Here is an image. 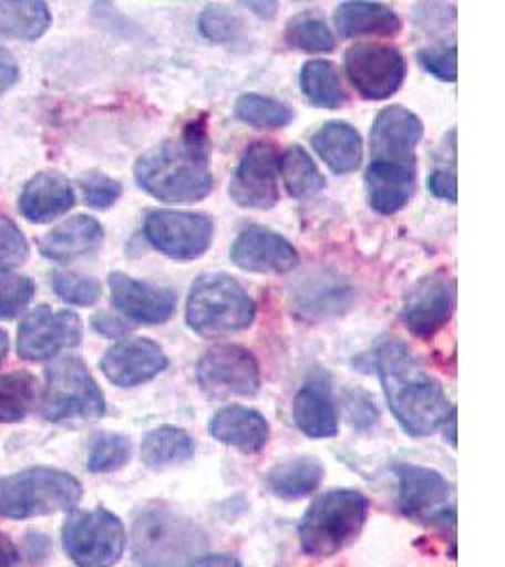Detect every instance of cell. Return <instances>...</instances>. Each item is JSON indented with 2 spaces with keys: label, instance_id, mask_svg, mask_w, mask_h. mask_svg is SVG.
I'll return each mask as SVG.
<instances>
[{
  "label": "cell",
  "instance_id": "1",
  "mask_svg": "<svg viewBox=\"0 0 505 567\" xmlns=\"http://www.w3.org/2000/svg\"><path fill=\"white\" fill-rule=\"evenodd\" d=\"M424 125L415 112L390 104L377 114L370 136L365 189L371 208L382 216L400 213L416 192V146Z\"/></svg>",
  "mask_w": 505,
  "mask_h": 567
},
{
  "label": "cell",
  "instance_id": "2",
  "mask_svg": "<svg viewBox=\"0 0 505 567\" xmlns=\"http://www.w3.org/2000/svg\"><path fill=\"white\" fill-rule=\"evenodd\" d=\"M141 189L163 203H197L213 192L207 116L186 123L181 135L148 150L135 163Z\"/></svg>",
  "mask_w": 505,
  "mask_h": 567
},
{
  "label": "cell",
  "instance_id": "3",
  "mask_svg": "<svg viewBox=\"0 0 505 567\" xmlns=\"http://www.w3.org/2000/svg\"><path fill=\"white\" fill-rule=\"evenodd\" d=\"M375 363L390 411L405 432L424 437L447 422L454 411L447 393L402 341L382 339Z\"/></svg>",
  "mask_w": 505,
  "mask_h": 567
},
{
  "label": "cell",
  "instance_id": "4",
  "mask_svg": "<svg viewBox=\"0 0 505 567\" xmlns=\"http://www.w3.org/2000/svg\"><path fill=\"white\" fill-rule=\"evenodd\" d=\"M256 303L243 284L227 272L195 278L186 305V322L197 336L224 337L250 328Z\"/></svg>",
  "mask_w": 505,
  "mask_h": 567
},
{
  "label": "cell",
  "instance_id": "5",
  "mask_svg": "<svg viewBox=\"0 0 505 567\" xmlns=\"http://www.w3.org/2000/svg\"><path fill=\"white\" fill-rule=\"evenodd\" d=\"M207 547L197 524L163 507L143 511L133 524V555L141 567H188Z\"/></svg>",
  "mask_w": 505,
  "mask_h": 567
},
{
  "label": "cell",
  "instance_id": "6",
  "mask_svg": "<svg viewBox=\"0 0 505 567\" xmlns=\"http://www.w3.org/2000/svg\"><path fill=\"white\" fill-rule=\"evenodd\" d=\"M370 515V502L358 491H331L318 497L299 524L305 553L333 556L357 539Z\"/></svg>",
  "mask_w": 505,
  "mask_h": 567
},
{
  "label": "cell",
  "instance_id": "7",
  "mask_svg": "<svg viewBox=\"0 0 505 567\" xmlns=\"http://www.w3.org/2000/svg\"><path fill=\"white\" fill-rule=\"evenodd\" d=\"M82 499V484L71 473L33 467L0 481V516L33 518L74 511Z\"/></svg>",
  "mask_w": 505,
  "mask_h": 567
},
{
  "label": "cell",
  "instance_id": "8",
  "mask_svg": "<svg viewBox=\"0 0 505 567\" xmlns=\"http://www.w3.org/2000/svg\"><path fill=\"white\" fill-rule=\"evenodd\" d=\"M106 411L104 395L79 358H61L45 369V384L40 400L42 419L53 424L90 422Z\"/></svg>",
  "mask_w": 505,
  "mask_h": 567
},
{
  "label": "cell",
  "instance_id": "9",
  "mask_svg": "<svg viewBox=\"0 0 505 567\" xmlns=\"http://www.w3.org/2000/svg\"><path fill=\"white\" fill-rule=\"evenodd\" d=\"M63 547L79 567H112L124 555V524L111 511H76L66 518Z\"/></svg>",
  "mask_w": 505,
  "mask_h": 567
},
{
  "label": "cell",
  "instance_id": "10",
  "mask_svg": "<svg viewBox=\"0 0 505 567\" xmlns=\"http://www.w3.org/2000/svg\"><path fill=\"white\" fill-rule=\"evenodd\" d=\"M197 384L213 400L252 398L259 390L258 360L250 350L231 342L214 344L197 361Z\"/></svg>",
  "mask_w": 505,
  "mask_h": 567
},
{
  "label": "cell",
  "instance_id": "11",
  "mask_svg": "<svg viewBox=\"0 0 505 567\" xmlns=\"http://www.w3.org/2000/svg\"><path fill=\"white\" fill-rule=\"evenodd\" d=\"M144 235L163 256L176 261L202 258L213 245L210 216L189 210H150L144 216Z\"/></svg>",
  "mask_w": 505,
  "mask_h": 567
},
{
  "label": "cell",
  "instance_id": "12",
  "mask_svg": "<svg viewBox=\"0 0 505 567\" xmlns=\"http://www.w3.org/2000/svg\"><path fill=\"white\" fill-rule=\"evenodd\" d=\"M344 71L360 97L384 101L402 87L408 63L394 45L360 42L344 53Z\"/></svg>",
  "mask_w": 505,
  "mask_h": 567
},
{
  "label": "cell",
  "instance_id": "13",
  "mask_svg": "<svg viewBox=\"0 0 505 567\" xmlns=\"http://www.w3.org/2000/svg\"><path fill=\"white\" fill-rule=\"evenodd\" d=\"M279 150L269 141L248 144L235 167L229 197L240 208L269 210L279 203Z\"/></svg>",
  "mask_w": 505,
  "mask_h": 567
},
{
  "label": "cell",
  "instance_id": "14",
  "mask_svg": "<svg viewBox=\"0 0 505 567\" xmlns=\"http://www.w3.org/2000/svg\"><path fill=\"white\" fill-rule=\"evenodd\" d=\"M288 303L305 322H322L349 312L354 303V288L341 272L315 267L290 284Z\"/></svg>",
  "mask_w": 505,
  "mask_h": 567
},
{
  "label": "cell",
  "instance_id": "15",
  "mask_svg": "<svg viewBox=\"0 0 505 567\" xmlns=\"http://www.w3.org/2000/svg\"><path fill=\"white\" fill-rule=\"evenodd\" d=\"M84 336L82 320L72 310L39 307L27 315L18 331V355L21 360L44 361L63 350L79 347Z\"/></svg>",
  "mask_w": 505,
  "mask_h": 567
},
{
  "label": "cell",
  "instance_id": "16",
  "mask_svg": "<svg viewBox=\"0 0 505 567\" xmlns=\"http://www.w3.org/2000/svg\"><path fill=\"white\" fill-rule=\"evenodd\" d=\"M456 305V282L445 269L430 272L409 290L403 322L419 339H432L447 326Z\"/></svg>",
  "mask_w": 505,
  "mask_h": 567
},
{
  "label": "cell",
  "instance_id": "17",
  "mask_svg": "<svg viewBox=\"0 0 505 567\" xmlns=\"http://www.w3.org/2000/svg\"><path fill=\"white\" fill-rule=\"evenodd\" d=\"M231 261L239 269L258 275H285L296 269V246L269 227L248 226L231 246Z\"/></svg>",
  "mask_w": 505,
  "mask_h": 567
},
{
  "label": "cell",
  "instance_id": "18",
  "mask_svg": "<svg viewBox=\"0 0 505 567\" xmlns=\"http://www.w3.org/2000/svg\"><path fill=\"white\" fill-rule=\"evenodd\" d=\"M109 288L112 305L131 322L157 326L175 317L176 293L171 288L136 280L122 271L109 275Z\"/></svg>",
  "mask_w": 505,
  "mask_h": 567
},
{
  "label": "cell",
  "instance_id": "19",
  "mask_svg": "<svg viewBox=\"0 0 505 567\" xmlns=\"http://www.w3.org/2000/svg\"><path fill=\"white\" fill-rule=\"evenodd\" d=\"M162 347L146 337L122 339L106 350L101 360L104 377L120 388L141 386L167 369Z\"/></svg>",
  "mask_w": 505,
  "mask_h": 567
},
{
  "label": "cell",
  "instance_id": "20",
  "mask_svg": "<svg viewBox=\"0 0 505 567\" xmlns=\"http://www.w3.org/2000/svg\"><path fill=\"white\" fill-rule=\"evenodd\" d=\"M76 203L71 181L59 171H42L27 182L20 195V213L34 224H45L69 213Z\"/></svg>",
  "mask_w": 505,
  "mask_h": 567
},
{
  "label": "cell",
  "instance_id": "21",
  "mask_svg": "<svg viewBox=\"0 0 505 567\" xmlns=\"http://www.w3.org/2000/svg\"><path fill=\"white\" fill-rule=\"evenodd\" d=\"M292 414L293 422L305 435L315 439L336 437L339 424L326 373L315 371L311 377H307L293 400Z\"/></svg>",
  "mask_w": 505,
  "mask_h": 567
},
{
  "label": "cell",
  "instance_id": "22",
  "mask_svg": "<svg viewBox=\"0 0 505 567\" xmlns=\"http://www.w3.org/2000/svg\"><path fill=\"white\" fill-rule=\"evenodd\" d=\"M103 240L104 229L97 219L79 214L53 227L40 239L39 250L52 261H74L97 251Z\"/></svg>",
  "mask_w": 505,
  "mask_h": 567
},
{
  "label": "cell",
  "instance_id": "23",
  "mask_svg": "<svg viewBox=\"0 0 505 567\" xmlns=\"http://www.w3.org/2000/svg\"><path fill=\"white\" fill-rule=\"evenodd\" d=\"M400 481V505L415 518L437 513L447 503L449 483L440 473L419 465H395Z\"/></svg>",
  "mask_w": 505,
  "mask_h": 567
},
{
  "label": "cell",
  "instance_id": "24",
  "mask_svg": "<svg viewBox=\"0 0 505 567\" xmlns=\"http://www.w3.org/2000/svg\"><path fill=\"white\" fill-rule=\"evenodd\" d=\"M337 33L341 39H358V37H392L402 31V18L394 8L381 2H363L350 0L337 7Z\"/></svg>",
  "mask_w": 505,
  "mask_h": 567
},
{
  "label": "cell",
  "instance_id": "25",
  "mask_svg": "<svg viewBox=\"0 0 505 567\" xmlns=\"http://www.w3.org/2000/svg\"><path fill=\"white\" fill-rule=\"evenodd\" d=\"M210 435L245 454L261 451L269 437L267 420L248 406H226L210 422Z\"/></svg>",
  "mask_w": 505,
  "mask_h": 567
},
{
  "label": "cell",
  "instance_id": "26",
  "mask_svg": "<svg viewBox=\"0 0 505 567\" xmlns=\"http://www.w3.org/2000/svg\"><path fill=\"white\" fill-rule=\"evenodd\" d=\"M312 148L331 173L349 175L362 163L363 142L357 127L347 122H328L311 136Z\"/></svg>",
  "mask_w": 505,
  "mask_h": 567
},
{
  "label": "cell",
  "instance_id": "27",
  "mask_svg": "<svg viewBox=\"0 0 505 567\" xmlns=\"http://www.w3.org/2000/svg\"><path fill=\"white\" fill-rule=\"evenodd\" d=\"M299 85L307 101L318 109H343L347 104L339 69L328 59L307 61L299 72Z\"/></svg>",
  "mask_w": 505,
  "mask_h": 567
},
{
  "label": "cell",
  "instance_id": "28",
  "mask_svg": "<svg viewBox=\"0 0 505 567\" xmlns=\"http://www.w3.org/2000/svg\"><path fill=\"white\" fill-rule=\"evenodd\" d=\"M52 25V13L45 2H0V37L13 40H39Z\"/></svg>",
  "mask_w": 505,
  "mask_h": 567
},
{
  "label": "cell",
  "instance_id": "29",
  "mask_svg": "<svg viewBox=\"0 0 505 567\" xmlns=\"http://www.w3.org/2000/svg\"><path fill=\"white\" fill-rule=\"evenodd\" d=\"M324 477V467L317 458L290 460L277 465L267 475V486L282 499H301L317 491Z\"/></svg>",
  "mask_w": 505,
  "mask_h": 567
},
{
  "label": "cell",
  "instance_id": "30",
  "mask_svg": "<svg viewBox=\"0 0 505 567\" xmlns=\"http://www.w3.org/2000/svg\"><path fill=\"white\" fill-rule=\"evenodd\" d=\"M194 439L186 430L176 425H159L146 433L141 446L144 464L152 470L181 464L194 456Z\"/></svg>",
  "mask_w": 505,
  "mask_h": 567
},
{
  "label": "cell",
  "instance_id": "31",
  "mask_svg": "<svg viewBox=\"0 0 505 567\" xmlns=\"http://www.w3.org/2000/svg\"><path fill=\"white\" fill-rule=\"evenodd\" d=\"M280 175L288 194L296 199H309L326 189L324 175L320 173L311 155L299 144H293L280 157Z\"/></svg>",
  "mask_w": 505,
  "mask_h": 567
},
{
  "label": "cell",
  "instance_id": "32",
  "mask_svg": "<svg viewBox=\"0 0 505 567\" xmlns=\"http://www.w3.org/2000/svg\"><path fill=\"white\" fill-rule=\"evenodd\" d=\"M39 398V384L27 371L0 374V424L21 422Z\"/></svg>",
  "mask_w": 505,
  "mask_h": 567
},
{
  "label": "cell",
  "instance_id": "33",
  "mask_svg": "<svg viewBox=\"0 0 505 567\" xmlns=\"http://www.w3.org/2000/svg\"><path fill=\"white\" fill-rule=\"evenodd\" d=\"M235 116L256 130H282L293 122V112L290 104L277 99L264 97L258 93H245L235 103Z\"/></svg>",
  "mask_w": 505,
  "mask_h": 567
},
{
  "label": "cell",
  "instance_id": "34",
  "mask_svg": "<svg viewBox=\"0 0 505 567\" xmlns=\"http://www.w3.org/2000/svg\"><path fill=\"white\" fill-rule=\"evenodd\" d=\"M286 44L305 53H328L336 48V37L324 20L315 13H301L293 18L285 33Z\"/></svg>",
  "mask_w": 505,
  "mask_h": 567
},
{
  "label": "cell",
  "instance_id": "35",
  "mask_svg": "<svg viewBox=\"0 0 505 567\" xmlns=\"http://www.w3.org/2000/svg\"><path fill=\"white\" fill-rule=\"evenodd\" d=\"M427 189L437 199L456 203V130L449 131L434 155V168L427 176Z\"/></svg>",
  "mask_w": 505,
  "mask_h": 567
},
{
  "label": "cell",
  "instance_id": "36",
  "mask_svg": "<svg viewBox=\"0 0 505 567\" xmlns=\"http://www.w3.org/2000/svg\"><path fill=\"white\" fill-rule=\"evenodd\" d=\"M131 458V441L122 433L101 432L91 439L87 470L91 473H112L122 470Z\"/></svg>",
  "mask_w": 505,
  "mask_h": 567
},
{
  "label": "cell",
  "instance_id": "37",
  "mask_svg": "<svg viewBox=\"0 0 505 567\" xmlns=\"http://www.w3.org/2000/svg\"><path fill=\"white\" fill-rule=\"evenodd\" d=\"M245 21L226 7H208L199 16V33L213 44H231L240 39Z\"/></svg>",
  "mask_w": 505,
  "mask_h": 567
},
{
  "label": "cell",
  "instance_id": "38",
  "mask_svg": "<svg viewBox=\"0 0 505 567\" xmlns=\"http://www.w3.org/2000/svg\"><path fill=\"white\" fill-rule=\"evenodd\" d=\"M53 290L66 303L91 307L97 303L103 288L97 278L76 271H58L53 275Z\"/></svg>",
  "mask_w": 505,
  "mask_h": 567
},
{
  "label": "cell",
  "instance_id": "39",
  "mask_svg": "<svg viewBox=\"0 0 505 567\" xmlns=\"http://www.w3.org/2000/svg\"><path fill=\"white\" fill-rule=\"evenodd\" d=\"M34 296L33 278L0 272V320H12L27 309Z\"/></svg>",
  "mask_w": 505,
  "mask_h": 567
},
{
  "label": "cell",
  "instance_id": "40",
  "mask_svg": "<svg viewBox=\"0 0 505 567\" xmlns=\"http://www.w3.org/2000/svg\"><path fill=\"white\" fill-rule=\"evenodd\" d=\"M80 189L84 195L85 205L95 210H106L114 207L116 200L122 197V184L101 171H87L80 176Z\"/></svg>",
  "mask_w": 505,
  "mask_h": 567
},
{
  "label": "cell",
  "instance_id": "41",
  "mask_svg": "<svg viewBox=\"0 0 505 567\" xmlns=\"http://www.w3.org/2000/svg\"><path fill=\"white\" fill-rule=\"evenodd\" d=\"M29 256V243L16 221L0 214V272L10 271Z\"/></svg>",
  "mask_w": 505,
  "mask_h": 567
},
{
  "label": "cell",
  "instance_id": "42",
  "mask_svg": "<svg viewBox=\"0 0 505 567\" xmlns=\"http://www.w3.org/2000/svg\"><path fill=\"white\" fill-rule=\"evenodd\" d=\"M416 58H419L422 69L441 82H456V76H458V65H456L458 48L456 44L422 48Z\"/></svg>",
  "mask_w": 505,
  "mask_h": 567
},
{
  "label": "cell",
  "instance_id": "43",
  "mask_svg": "<svg viewBox=\"0 0 505 567\" xmlns=\"http://www.w3.org/2000/svg\"><path fill=\"white\" fill-rule=\"evenodd\" d=\"M91 328L97 331L99 336L106 337V339H120V337L127 336L131 331V326L124 322L122 318L109 315V312H97L91 317Z\"/></svg>",
  "mask_w": 505,
  "mask_h": 567
},
{
  "label": "cell",
  "instance_id": "44",
  "mask_svg": "<svg viewBox=\"0 0 505 567\" xmlns=\"http://www.w3.org/2000/svg\"><path fill=\"white\" fill-rule=\"evenodd\" d=\"M20 78V66L7 48L0 45V93L10 90Z\"/></svg>",
  "mask_w": 505,
  "mask_h": 567
},
{
  "label": "cell",
  "instance_id": "45",
  "mask_svg": "<svg viewBox=\"0 0 505 567\" xmlns=\"http://www.w3.org/2000/svg\"><path fill=\"white\" fill-rule=\"evenodd\" d=\"M447 8L441 7V4H426V8H422V16L419 18L422 25H427L430 29L435 27L447 25Z\"/></svg>",
  "mask_w": 505,
  "mask_h": 567
},
{
  "label": "cell",
  "instance_id": "46",
  "mask_svg": "<svg viewBox=\"0 0 505 567\" xmlns=\"http://www.w3.org/2000/svg\"><path fill=\"white\" fill-rule=\"evenodd\" d=\"M20 555L12 539L4 534H0V567H18Z\"/></svg>",
  "mask_w": 505,
  "mask_h": 567
},
{
  "label": "cell",
  "instance_id": "47",
  "mask_svg": "<svg viewBox=\"0 0 505 567\" xmlns=\"http://www.w3.org/2000/svg\"><path fill=\"white\" fill-rule=\"evenodd\" d=\"M188 567H240V564L235 560L234 556L213 555L202 556L192 561Z\"/></svg>",
  "mask_w": 505,
  "mask_h": 567
},
{
  "label": "cell",
  "instance_id": "48",
  "mask_svg": "<svg viewBox=\"0 0 505 567\" xmlns=\"http://www.w3.org/2000/svg\"><path fill=\"white\" fill-rule=\"evenodd\" d=\"M248 8H252L254 12H258L261 18H272V13L277 12V8L279 4H275V2H247Z\"/></svg>",
  "mask_w": 505,
  "mask_h": 567
},
{
  "label": "cell",
  "instance_id": "49",
  "mask_svg": "<svg viewBox=\"0 0 505 567\" xmlns=\"http://www.w3.org/2000/svg\"><path fill=\"white\" fill-rule=\"evenodd\" d=\"M445 424H449V430H445V432H449V435H451V445L456 446V409H454L453 414L449 416Z\"/></svg>",
  "mask_w": 505,
  "mask_h": 567
},
{
  "label": "cell",
  "instance_id": "50",
  "mask_svg": "<svg viewBox=\"0 0 505 567\" xmlns=\"http://www.w3.org/2000/svg\"><path fill=\"white\" fill-rule=\"evenodd\" d=\"M8 349H10V341H8L7 331L0 329V363L7 360Z\"/></svg>",
  "mask_w": 505,
  "mask_h": 567
}]
</instances>
